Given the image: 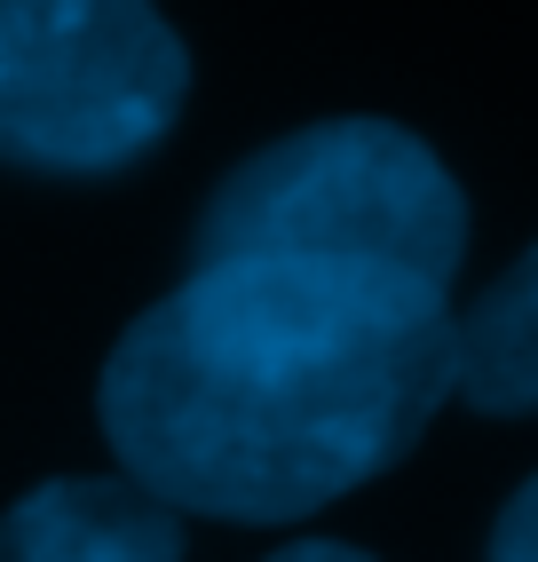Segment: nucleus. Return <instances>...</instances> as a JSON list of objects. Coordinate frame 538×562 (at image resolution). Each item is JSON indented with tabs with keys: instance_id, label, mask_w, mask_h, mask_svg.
I'll return each mask as SVG.
<instances>
[{
	"instance_id": "1",
	"label": "nucleus",
	"mask_w": 538,
	"mask_h": 562,
	"mask_svg": "<svg viewBox=\"0 0 538 562\" xmlns=\"http://www.w3.org/2000/svg\"><path fill=\"white\" fill-rule=\"evenodd\" d=\"M468 199L396 120H317L222 175L190 270L103 364V436L175 515L293 522L389 475L451 396Z\"/></svg>"
},
{
	"instance_id": "2",
	"label": "nucleus",
	"mask_w": 538,
	"mask_h": 562,
	"mask_svg": "<svg viewBox=\"0 0 538 562\" xmlns=\"http://www.w3.org/2000/svg\"><path fill=\"white\" fill-rule=\"evenodd\" d=\"M182 32L150 0H0V159L111 175L175 127Z\"/></svg>"
},
{
	"instance_id": "3",
	"label": "nucleus",
	"mask_w": 538,
	"mask_h": 562,
	"mask_svg": "<svg viewBox=\"0 0 538 562\" xmlns=\"http://www.w3.org/2000/svg\"><path fill=\"white\" fill-rule=\"evenodd\" d=\"M0 562H182V515L127 475H48L0 515Z\"/></svg>"
},
{
	"instance_id": "4",
	"label": "nucleus",
	"mask_w": 538,
	"mask_h": 562,
	"mask_svg": "<svg viewBox=\"0 0 538 562\" xmlns=\"http://www.w3.org/2000/svg\"><path fill=\"white\" fill-rule=\"evenodd\" d=\"M451 389L475 412H538V246L451 317Z\"/></svg>"
},
{
	"instance_id": "5",
	"label": "nucleus",
	"mask_w": 538,
	"mask_h": 562,
	"mask_svg": "<svg viewBox=\"0 0 538 562\" xmlns=\"http://www.w3.org/2000/svg\"><path fill=\"white\" fill-rule=\"evenodd\" d=\"M491 562H538V475L498 507V531H491Z\"/></svg>"
},
{
	"instance_id": "6",
	"label": "nucleus",
	"mask_w": 538,
	"mask_h": 562,
	"mask_svg": "<svg viewBox=\"0 0 538 562\" xmlns=\"http://www.w3.org/2000/svg\"><path fill=\"white\" fill-rule=\"evenodd\" d=\"M269 562H372L365 547H340V539H293V547H278Z\"/></svg>"
}]
</instances>
